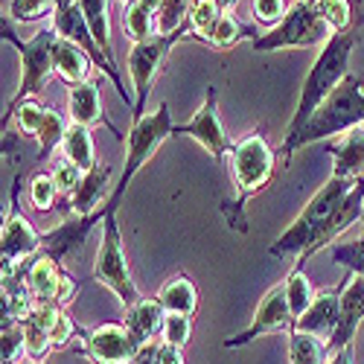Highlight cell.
Masks as SVG:
<instances>
[{
	"instance_id": "d590c367",
	"label": "cell",
	"mask_w": 364,
	"mask_h": 364,
	"mask_svg": "<svg viewBox=\"0 0 364 364\" xmlns=\"http://www.w3.org/2000/svg\"><path fill=\"white\" fill-rule=\"evenodd\" d=\"M50 175H53V181H55V187H58V196H65V201L79 190L82 178H85V172H82L73 161H68L65 155L53 164V172H50Z\"/></svg>"
},
{
	"instance_id": "8992f818",
	"label": "cell",
	"mask_w": 364,
	"mask_h": 364,
	"mask_svg": "<svg viewBox=\"0 0 364 364\" xmlns=\"http://www.w3.org/2000/svg\"><path fill=\"white\" fill-rule=\"evenodd\" d=\"M0 29H4V41L12 44L18 53H21V82H18V90L15 97L9 100L6 111L9 114L12 108H18L23 100H33L38 97V90L44 87V82L50 79V73H55V65H53V50H55V41H58V33L53 21L47 26H41L38 33L29 38V41H21L15 36V29L9 26L6 15H4V23H0Z\"/></svg>"
},
{
	"instance_id": "44dd1931",
	"label": "cell",
	"mask_w": 364,
	"mask_h": 364,
	"mask_svg": "<svg viewBox=\"0 0 364 364\" xmlns=\"http://www.w3.org/2000/svg\"><path fill=\"white\" fill-rule=\"evenodd\" d=\"M338 318H341V286L318 291V297H315L312 306L306 309V315L294 321V329L309 332V336H318V338L329 341L332 332H336V326H338Z\"/></svg>"
},
{
	"instance_id": "60d3db41",
	"label": "cell",
	"mask_w": 364,
	"mask_h": 364,
	"mask_svg": "<svg viewBox=\"0 0 364 364\" xmlns=\"http://www.w3.org/2000/svg\"><path fill=\"white\" fill-rule=\"evenodd\" d=\"M286 0H254V18L257 23L262 26H271L274 29L283 18H286Z\"/></svg>"
},
{
	"instance_id": "7a4b0ae2",
	"label": "cell",
	"mask_w": 364,
	"mask_h": 364,
	"mask_svg": "<svg viewBox=\"0 0 364 364\" xmlns=\"http://www.w3.org/2000/svg\"><path fill=\"white\" fill-rule=\"evenodd\" d=\"M364 126V76L350 73L332 94L323 100V105L312 114V119L300 129V134H294L291 140H283V146L277 149L280 161L289 166L291 155L297 149L318 143V140H329L336 134H347L353 129Z\"/></svg>"
},
{
	"instance_id": "d6a6232c",
	"label": "cell",
	"mask_w": 364,
	"mask_h": 364,
	"mask_svg": "<svg viewBox=\"0 0 364 364\" xmlns=\"http://www.w3.org/2000/svg\"><path fill=\"white\" fill-rule=\"evenodd\" d=\"M242 38H259V33L254 26H245V23H239L233 15H225L222 21H219V26L213 29V36L207 38V44L210 47H216V50H228V47H233L236 41H242Z\"/></svg>"
},
{
	"instance_id": "ac0fdd59",
	"label": "cell",
	"mask_w": 364,
	"mask_h": 364,
	"mask_svg": "<svg viewBox=\"0 0 364 364\" xmlns=\"http://www.w3.org/2000/svg\"><path fill=\"white\" fill-rule=\"evenodd\" d=\"M102 79H87V82H79L73 87H68V114H70V123H79V126H105L119 143H123V132H117V126L105 117L102 111Z\"/></svg>"
},
{
	"instance_id": "277c9868",
	"label": "cell",
	"mask_w": 364,
	"mask_h": 364,
	"mask_svg": "<svg viewBox=\"0 0 364 364\" xmlns=\"http://www.w3.org/2000/svg\"><path fill=\"white\" fill-rule=\"evenodd\" d=\"M355 181L350 178H329L326 184L309 198V204L300 210L297 219L280 233V239L271 245V257H300L315 245V239L323 233L326 222L338 210L344 196L353 190Z\"/></svg>"
},
{
	"instance_id": "3957f363",
	"label": "cell",
	"mask_w": 364,
	"mask_h": 364,
	"mask_svg": "<svg viewBox=\"0 0 364 364\" xmlns=\"http://www.w3.org/2000/svg\"><path fill=\"white\" fill-rule=\"evenodd\" d=\"M355 44H358V29H350V33H336L321 47L306 82H303L297 108L286 126V140L300 134V129L309 123L312 114L323 105V100L350 76V55H353Z\"/></svg>"
},
{
	"instance_id": "7402d4cb",
	"label": "cell",
	"mask_w": 364,
	"mask_h": 364,
	"mask_svg": "<svg viewBox=\"0 0 364 364\" xmlns=\"http://www.w3.org/2000/svg\"><path fill=\"white\" fill-rule=\"evenodd\" d=\"M164 321H166V309L161 306L158 297H140L134 306L126 309V318H123V323L129 326V332L134 336V341L140 347L151 344L161 336Z\"/></svg>"
},
{
	"instance_id": "4316f807",
	"label": "cell",
	"mask_w": 364,
	"mask_h": 364,
	"mask_svg": "<svg viewBox=\"0 0 364 364\" xmlns=\"http://www.w3.org/2000/svg\"><path fill=\"white\" fill-rule=\"evenodd\" d=\"M62 151H65V158L73 161L82 172H90V169L100 166L97 149H94V137H90V129L87 126L70 123L68 126V134H65V143H62Z\"/></svg>"
},
{
	"instance_id": "9a60e30c",
	"label": "cell",
	"mask_w": 364,
	"mask_h": 364,
	"mask_svg": "<svg viewBox=\"0 0 364 364\" xmlns=\"http://www.w3.org/2000/svg\"><path fill=\"white\" fill-rule=\"evenodd\" d=\"M219 97H216V85H210L207 87V94H204V102L201 108L187 119V123H181L172 129V137H193L198 140L210 155H213L219 164L228 161V151H230V140L225 134V126H222V119H219Z\"/></svg>"
},
{
	"instance_id": "ba28073f",
	"label": "cell",
	"mask_w": 364,
	"mask_h": 364,
	"mask_svg": "<svg viewBox=\"0 0 364 364\" xmlns=\"http://www.w3.org/2000/svg\"><path fill=\"white\" fill-rule=\"evenodd\" d=\"M187 38H196L190 23H184L181 29L169 36H155L149 41H140V44H132L129 50V76H132V85H134V111H132V123L146 117V100H149V90L155 85L158 73L164 70V62L166 55Z\"/></svg>"
},
{
	"instance_id": "4dcf8cb0",
	"label": "cell",
	"mask_w": 364,
	"mask_h": 364,
	"mask_svg": "<svg viewBox=\"0 0 364 364\" xmlns=\"http://www.w3.org/2000/svg\"><path fill=\"white\" fill-rule=\"evenodd\" d=\"M108 4L111 0H79V6L90 23V29H94V38L97 44L102 47V53L114 62V50H111V26H108ZM117 65V62H114Z\"/></svg>"
},
{
	"instance_id": "8d00e7d4",
	"label": "cell",
	"mask_w": 364,
	"mask_h": 364,
	"mask_svg": "<svg viewBox=\"0 0 364 364\" xmlns=\"http://www.w3.org/2000/svg\"><path fill=\"white\" fill-rule=\"evenodd\" d=\"M0 338H4V353H0V361L4 364H18V358L26 355V336L18 321H4Z\"/></svg>"
},
{
	"instance_id": "ffe728a7",
	"label": "cell",
	"mask_w": 364,
	"mask_h": 364,
	"mask_svg": "<svg viewBox=\"0 0 364 364\" xmlns=\"http://www.w3.org/2000/svg\"><path fill=\"white\" fill-rule=\"evenodd\" d=\"M105 216L102 213H94V216H73L68 222H62L55 230L50 233H41V254H50L53 259L62 262L68 254L79 251L85 245V239L87 233L94 230L97 222H102Z\"/></svg>"
},
{
	"instance_id": "f1b7e54d",
	"label": "cell",
	"mask_w": 364,
	"mask_h": 364,
	"mask_svg": "<svg viewBox=\"0 0 364 364\" xmlns=\"http://www.w3.org/2000/svg\"><path fill=\"white\" fill-rule=\"evenodd\" d=\"M326 361V341L309 332L291 329L289 332V364H323Z\"/></svg>"
},
{
	"instance_id": "7c38bea8",
	"label": "cell",
	"mask_w": 364,
	"mask_h": 364,
	"mask_svg": "<svg viewBox=\"0 0 364 364\" xmlns=\"http://www.w3.org/2000/svg\"><path fill=\"white\" fill-rule=\"evenodd\" d=\"M21 178H15L12 184V204L9 216L4 219V230H0V254H4V271L21 268L26 259H33L41 254V233L33 228L23 213H21Z\"/></svg>"
},
{
	"instance_id": "b9f144b4",
	"label": "cell",
	"mask_w": 364,
	"mask_h": 364,
	"mask_svg": "<svg viewBox=\"0 0 364 364\" xmlns=\"http://www.w3.org/2000/svg\"><path fill=\"white\" fill-rule=\"evenodd\" d=\"M158 364H184V350L172 347L166 341H158V353H155Z\"/></svg>"
},
{
	"instance_id": "c3c4849f",
	"label": "cell",
	"mask_w": 364,
	"mask_h": 364,
	"mask_svg": "<svg viewBox=\"0 0 364 364\" xmlns=\"http://www.w3.org/2000/svg\"><path fill=\"white\" fill-rule=\"evenodd\" d=\"M361 228H364V213H361Z\"/></svg>"
},
{
	"instance_id": "74e56055",
	"label": "cell",
	"mask_w": 364,
	"mask_h": 364,
	"mask_svg": "<svg viewBox=\"0 0 364 364\" xmlns=\"http://www.w3.org/2000/svg\"><path fill=\"white\" fill-rule=\"evenodd\" d=\"M190 338H193V318L190 315L166 312V321H164V329H161V341L184 350L190 344Z\"/></svg>"
},
{
	"instance_id": "836d02e7",
	"label": "cell",
	"mask_w": 364,
	"mask_h": 364,
	"mask_svg": "<svg viewBox=\"0 0 364 364\" xmlns=\"http://www.w3.org/2000/svg\"><path fill=\"white\" fill-rule=\"evenodd\" d=\"M193 4L196 0H161V6H158V36H169L184 23H190Z\"/></svg>"
},
{
	"instance_id": "cb8c5ba5",
	"label": "cell",
	"mask_w": 364,
	"mask_h": 364,
	"mask_svg": "<svg viewBox=\"0 0 364 364\" xmlns=\"http://www.w3.org/2000/svg\"><path fill=\"white\" fill-rule=\"evenodd\" d=\"M332 178H364V126L347 132V137L332 149Z\"/></svg>"
},
{
	"instance_id": "1f68e13d",
	"label": "cell",
	"mask_w": 364,
	"mask_h": 364,
	"mask_svg": "<svg viewBox=\"0 0 364 364\" xmlns=\"http://www.w3.org/2000/svg\"><path fill=\"white\" fill-rule=\"evenodd\" d=\"M225 18V12L219 9L216 0H196L193 4V12H190V29H193V36L196 41H204L213 36V29L219 26V21Z\"/></svg>"
},
{
	"instance_id": "8fae6325",
	"label": "cell",
	"mask_w": 364,
	"mask_h": 364,
	"mask_svg": "<svg viewBox=\"0 0 364 364\" xmlns=\"http://www.w3.org/2000/svg\"><path fill=\"white\" fill-rule=\"evenodd\" d=\"M18 123V129L29 137H36L38 140V161H47L53 155V149L55 146H62L65 143V134H68V126H65V117L58 114L55 108H47L38 102V97L33 100H23L18 108H12L9 114H4V119H0V126H6Z\"/></svg>"
},
{
	"instance_id": "7bdbcfd3",
	"label": "cell",
	"mask_w": 364,
	"mask_h": 364,
	"mask_svg": "<svg viewBox=\"0 0 364 364\" xmlns=\"http://www.w3.org/2000/svg\"><path fill=\"white\" fill-rule=\"evenodd\" d=\"M323 364H353V344L350 347H341L336 353H326V361Z\"/></svg>"
},
{
	"instance_id": "f6af8a7d",
	"label": "cell",
	"mask_w": 364,
	"mask_h": 364,
	"mask_svg": "<svg viewBox=\"0 0 364 364\" xmlns=\"http://www.w3.org/2000/svg\"><path fill=\"white\" fill-rule=\"evenodd\" d=\"M216 4H219V9H222L225 15H230V12L239 6V0H216Z\"/></svg>"
},
{
	"instance_id": "d4e9b609",
	"label": "cell",
	"mask_w": 364,
	"mask_h": 364,
	"mask_svg": "<svg viewBox=\"0 0 364 364\" xmlns=\"http://www.w3.org/2000/svg\"><path fill=\"white\" fill-rule=\"evenodd\" d=\"M158 6H161V0H126L123 29L132 38V44H140L158 36Z\"/></svg>"
},
{
	"instance_id": "5bb4252c",
	"label": "cell",
	"mask_w": 364,
	"mask_h": 364,
	"mask_svg": "<svg viewBox=\"0 0 364 364\" xmlns=\"http://www.w3.org/2000/svg\"><path fill=\"white\" fill-rule=\"evenodd\" d=\"M294 329V315L289 309V297H286V283H277L274 289H268L259 300V306L248 323V329L236 332L225 341V350H239L262 336H271V332H291Z\"/></svg>"
},
{
	"instance_id": "30bf717a",
	"label": "cell",
	"mask_w": 364,
	"mask_h": 364,
	"mask_svg": "<svg viewBox=\"0 0 364 364\" xmlns=\"http://www.w3.org/2000/svg\"><path fill=\"white\" fill-rule=\"evenodd\" d=\"M53 26H55V33L62 36V38L79 44L90 58H94V65H100L102 73L114 82L119 100H123V102L134 111V97L129 94V87L123 85V76H119L117 65L111 62V58L102 53V47L97 44L94 29H90V23H87V18H85V12H82V6H79V0H76V4H62V6H55V12H53Z\"/></svg>"
},
{
	"instance_id": "7dc6e473",
	"label": "cell",
	"mask_w": 364,
	"mask_h": 364,
	"mask_svg": "<svg viewBox=\"0 0 364 364\" xmlns=\"http://www.w3.org/2000/svg\"><path fill=\"white\" fill-rule=\"evenodd\" d=\"M300 4H318V0H300Z\"/></svg>"
},
{
	"instance_id": "e575fe53",
	"label": "cell",
	"mask_w": 364,
	"mask_h": 364,
	"mask_svg": "<svg viewBox=\"0 0 364 364\" xmlns=\"http://www.w3.org/2000/svg\"><path fill=\"white\" fill-rule=\"evenodd\" d=\"M29 201H33V207L38 210V213H50L53 207H58V187L53 175L47 172H38L33 175V181H29Z\"/></svg>"
},
{
	"instance_id": "bcb514c9",
	"label": "cell",
	"mask_w": 364,
	"mask_h": 364,
	"mask_svg": "<svg viewBox=\"0 0 364 364\" xmlns=\"http://www.w3.org/2000/svg\"><path fill=\"white\" fill-rule=\"evenodd\" d=\"M62 4H76V0H55V6H62Z\"/></svg>"
},
{
	"instance_id": "4fadbf2b",
	"label": "cell",
	"mask_w": 364,
	"mask_h": 364,
	"mask_svg": "<svg viewBox=\"0 0 364 364\" xmlns=\"http://www.w3.org/2000/svg\"><path fill=\"white\" fill-rule=\"evenodd\" d=\"M82 344L76 347L90 364H134L137 353L143 350L126 323H100L82 332Z\"/></svg>"
},
{
	"instance_id": "9c48e42d",
	"label": "cell",
	"mask_w": 364,
	"mask_h": 364,
	"mask_svg": "<svg viewBox=\"0 0 364 364\" xmlns=\"http://www.w3.org/2000/svg\"><path fill=\"white\" fill-rule=\"evenodd\" d=\"M94 280L108 286L117 300L123 306H134L143 297L137 291V283L129 271V259H126V248H123V233L117 225V213L102 219V239H100V251H97V262H94Z\"/></svg>"
},
{
	"instance_id": "83f0119b",
	"label": "cell",
	"mask_w": 364,
	"mask_h": 364,
	"mask_svg": "<svg viewBox=\"0 0 364 364\" xmlns=\"http://www.w3.org/2000/svg\"><path fill=\"white\" fill-rule=\"evenodd\" d=\"M315 9L329 23L332 33H350V29L361 26L358 0H318Z\"/></svg>"
},
{
	"instance_id": "52a82bcc",
	"label": "cell",
	"mask_w": 364,
	"mask_h": 364,
	"mask_svg": "<svg viewBox=\"0 0 364 364\" xmlns=\"http://www.w3.org/2000/svg\"><path fill=\"white\" fill-rule=\"evenodd\" d=\"M332 36V29L329 23L318 15L315 4H291L286 18L274 26V29H268L265 36L254 38L251 47L257 53H274V50H306V47H323Z\"/></svg>"
},
{
	"instance_id": "ab89813d",
	"label": "cell",
	"mask_w": 364,
	"mask_h": 364,
	"mask_svg": "<svg viewBox=\"0 0 364 364\" xmlns=\"http://www.w3.org/2000/svg\"><path fill=\"white\" fill-rule=\"evenodd\" d=\"M332 259L338 265L350 268L353 274L364 277V233L355 242H341V245H332Z\"/></svg>"
},
{
	"instance_id": "484cf974",
	"label": "cell",
	"mask_w": 364,
	"mask_h": 364,
	"mask_svg": "<svg viewBox=\"0 0 364 364\" xmlns=\"http://www.w3.org/2000/svg\"><path fill=\"white\" fill-rule=\"evenodd\" d=\"M158 300H161V306L166 309V312H175V315H196V309H198V286L187 277V274H175V277H169L161 289H158V294H155Z\"/></svg>"
},
{
	"instance_id": "d6986e66",
	"label": "cell",
	"mask_w": 364,
	"mask_h": 364,
	"mask_svg": "<svg viewBox=\"0 0 364 364\" xmlns=\"http://www.w3.org/2000/svg\"><path fill=\"white\" fill-rule=\"evenodd\" d=\"M108 184H111V166L108 164H100L97 169L85 172L79 190L65 201L58 204L62 210H68L70 216H94L105 207V201L111 198L108 196Z\"/></svg>"
},
{
	"instance_id": "5b68a950",
	"label": "cell",
	"mask_w": 364,
	"mask_h": 364,
	"mask_svg": "<svg viewBox=\"0 0 364 364\" xmlns=\"http://www.w3.org/2000/svg\"><path fill=\"white\" fill-rule=\"evenodd\" d=\"M172 114H169V105L161 102L151 114H146L143 119H137V123H132L129 129V137H126V166H123V175L117 178V187L111 190V198L105 201V207L100 210L102 216H114L119 201H123V196L129 193V184L132 178L146 166V161L155 155L158 146L172 137Z\"/></svg>"
},
{
	"instance_id": "ee69618b",
	"label": "cell",
	"mask_w": 364,
	"mask_h": 364,
	"mask_svg": "<svg viewBox=\"0 0 364 364\" xmlns=\"http://www.w3.org/2000/svg\"><path fill=\"white\" fill-rule=\"evenodd\" d=\"M155 353H158V341H151V344H146L140 353H137V358H134V364H158V358H155Z\"/></svg>"
},
{
	"instance_id": "603a6c76",
	"label": "cell",
	"mask_w": 364,
	"mask_h": 364,
	"mask_svg": "<svg viewBox=\"0 0 364 364\" xmlns=\"http://www.w3.org/2000/svg\"><path fill=\"white\" fill-rule=\"evenodd\" d=\"M53 65H55V76L62 79L68 87H73V85L90 79V70H94V58H90L79 44H73V41L58 36L55 50H53Z\"/></svg>"
},
{
	"instance_id": "e0dca14e",
	"label": "cell",
	"mask_w": 364,
	"mask_h": 364,
	"mask_svg": "<svg viewBox=\"0 0 364 364\" xmlns=\"http://www.w3.org/2000/svg\"><path fill=\"white\" fill-rule=\"evenodd\" d=\"M361 321H364V277L347 271V277L341 283V318H338L336 332H332V338L326 341V353L350 347L355 341Z\"/></svg>"
},
{
	"instance_id": "f546056e",
	"label": "cell",
	"mask_w": 364,
	"mask_h": 364,
	"mask_svg": "<svg viewBox=\"0 0 364 364\" xmlns=\"http://www.w3.org/2000/svg\"><path fill=\"white\" fill-rule=\"evenodd\" d=\"M283 283H286L289 309H291V315H294V321H297V318L306 315V309H309L312 303H315L318 291H315V286L309 283V277L303 274V268H300V265H294V268H291L289 280H283Z\"/></svg>"
},
{
	"instance_id": "f35d334b",
	"label": "cell",
	"mask_w": 364,
	"mask_h": 364,
	"mask_svg": "<svg viewBox=\"0 0 364 364\" xmlns=\"http://www.w3.org/2000/svg\"><path fill=\"white\" fill-rule=\"evenodd\" d=\"M55 12V0H9V18L29 23Z\"/></svg>"
},
{
	"instance_id": "2e32d148",
	"label": "cell",
	"mask_w": 364,
	"mask_h": 364,
	"mask_svg": "<svg viewBox=\"0 0 364 364\" xmlns=\"http://www.w3.org/2000/svg\"><path fill=\"white\" fill-rule=\"evenodd\" d=\"M23 277H26V289L41 303L68 306L79 291V283L68 274L65 265L58 259H53L50 254H36L29 259V265L23 268Z\"/></svg>"
},
{
	"instance_id": "6da1fadb",
	"label": "cell",
	"mask_w": 364,
	"mask_h": 364,
	"mask_svg": "<svg viewBox=\"0 0 364 364\" xmlns=\"http://www.w3.org/2000/svg\"><path fill=\"white\" fill-rule=\"evenodd\" d=\"M277 149H271L265 129H254L245 137H239L228 151V172L233 178V193L222 201V213L228 219V228L236 233H248L245 204L251 196L265 190L277 172Z\"/></svg>"
}]
</instances>
